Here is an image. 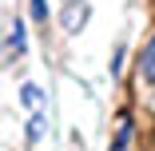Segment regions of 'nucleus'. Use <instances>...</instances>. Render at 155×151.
<instances>
[{
	"instance_id": "f257e3e1",
	"label": "nucleus",
	"mask_w": 155,
	"mask_h": 151,
	"mask_svg": "<svg viewBox=\"0 0 155 151\" xmlns=\"http://www.w3.org/2000/svg\"><path fill=\"white\" fill-rule=\"evenodd\" d=\"M87 20V4H80V0H64V12H60V24L68 28V32H80Z\"/></svg>"
},
{
	"instance_id": "f03ea898",
	"label": "nucleus",
	"mask_w": 155,
	"mask_h": 151,
	"mask_svg": "<svg viewBox=\"0 0 155 151\" xmlns=\"http://www.w3.org/2000/svg\"><path fill=\"white\" fill-rule=\"evenodd\" d=\"M40 100H44V92H40L36 84H24V87H20V103H24V107H40Z\"/></svg>"
},
{
	"instance_id": "7ed1b4c3",
	"label": "nucleus",
	"mask_w": 155,
	"mask_h": 151,
	"mask_svg": "<svg viewBox=\"0 0 155 151\" xmlns=\"http://www.w3.org/2000/svg\"><path fill=\"white\" fill-rule=\"evenodd\" d=\"M24 48H28V44H24V24L16 20V24H12V36H8V52H24Z\"/></svg>"
},
{
	"instance_id": "20e7f679",
	"label": "nucleus",
	"mask_w": 155,
	"mask_h": 151,
	"mask_svg": "<svg viewBox=\"0 0 155 151\" xmlns=\"http://www.w3.org/2000/svg\"><path fill=\"white\" fill-rule=\"evenodd\" d=\"M143 80L155 84V40L147 44V56H143Z\"/></svg>"
},
{
	"instance_id": "39448f33",
	"label": "nucleus",
	"mask_w": 155,
	"mask_h": 151,
	"mask_svg": "<svg viewBox=\"0 0 155 151\" xmlns=\"http://www.w3.org/2000/svg\"><path fill=\"white\" fill-rule=\"evenodd\" d=\"M127 139H131V123H123V127H119V135L111 139V147H107V151H127Z\"/></svg>"
},
{
	"instance_id": "423d86ee",
	"label": "nucleus",
	"mask_w": 155,
	"mask_h": 151,
	"mask_svg": "<svg viewBox=\"0 0 155 151\" xmlns=\"http://www.w3.org/2000/svg\"><path fill=\"white\" fill-rule=\"evenodd\" d=\"M40 135H44V119L32 115V123H28V139H40Z\"/></svg>"
},
{
	"instance_id": "0eeeda50",
	"label": "nucleus",
	"mask_w": 155,
	"mask_h": 151,
	"mask_svg": "<svg viewBox=\"0 0 155 151\" xmlns=\"http://www.w3.org/2000/svg\"><path fill=\"white\" fill-rule=\"evenodd\" d=\"M28 4H32V16H36V20L48 16V4H44V0H28Z\"/></svg>"
},
{
	"instance_id": "6e6552de",
	"label": "nucleus",
	"mask_w": 155,
	"mask_h": 151,
	"mask_svg": "<svg viewBox=\"0 0 155 151\" xmlns=\"http://www.w3.org/2000/svg\"><path fill=\"white\" fill-rule=\"evenodd\" d=\"M119 68H123V48H115V56H111V76H119Z\"/></svg>"
}]
</instances>
